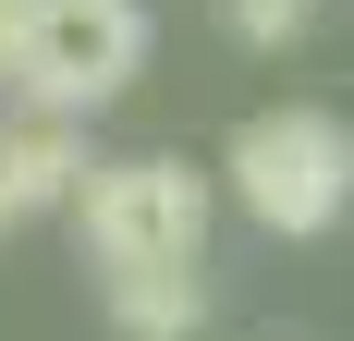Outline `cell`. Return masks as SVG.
Wrapping results in <instances>:
<instances>
[{"mask_svg":"<svg viewBox=\"0 0 354 341\" xmlns=\"http://www.w3.org/2000/svg\"><path fill=\"white\" fill-rule=\"evenodd\" d=\"M220 195L269 244H318L354 220V122L342 110H245L220 146Z\"/></svg>","mask_w":354,"mask_h":341,"instance_id":"6da1fadb","label":"cell"},{"mask_svg":"<svg viewBox=\"0 0 354 341\" xmlns=\"http://www.w3.org/2000/svg\"><path fill=\"white\" fill-rule=\"evenodd\" d=\"M62 220L86 244V269H208L220 183L183 170V159H86Z\"/></svg>","mask_w":354,"mask_h":341,"instance_id":"7a4b0ae2","label":"cell"},{"mask_svg":"<svg viewBox=\"0 0 354 341\" xmlns=\"http://www.w3.org/2000/svg\"><path fill=\"white\" fill-rule=\"evenodd\" d=\"M147 73V0H25V49H12V98L98 122Z\"/></svg>","mask_w":354,"mask_h":341,"instance_id":"3957f363","label":"cell"},{"mask_svg":"<svg viewBox=\"0 0 354 341\" xmlns=\"http://www.w3.org/2000/svg\"><path fill=\"white\" fill-rule=\"evenodd\" d=\"M73 183H86V122L12 98L0 110V220H12V232H25V220H62Z\"/></svg>","mask_w":354,"mask_h":341,"instance_id":"277c9868","label":"cell"},{"mask_svg":"<svg viewBox=\"0 0 354 341\" xmlns=\"http://www.w3.org/2000/svg\"><path fill=\"white\" fill-rule=\"evenodd\" d=\"M110 341H196L208 329V269H98Z\"/></svg>","mask_w":354,"mask_h":341,"instance_id":"5b68a950","label":"cell"},{"mask_svg":"<svg viewBox=\"0 0 354 341\" xmlns=\"http://www.w3.org/2000/svg\"><path fill=\"white\" fill-rule=\"evenodd\" d=\"M220 25L245 37V49H293V37L318 25V0H220Z\"/></svg>","mask_w":354,"mask_h":341,"instance_id":"8992f818","label":"cell"},{"mask_svg":"<svg viewBox=\"0 0 354 341\" xmlns=\"http://www.w3.org/2000/svg\"><path fill=\"white\" fill-rule=\"evenodd\" d=\"M12 49H25V0H0V98H12Z\"/></svg>","mask_w":354,"mask_h":341,"instance_id":"52a82bcc","label":"cell"},{"mask_svg":"<svg viewBox=\"0 0 354 341\" xmlns=\"http://www.w3.org/2000/svg\"><path fill=\"white\" fill-rule=\"evenodd\" d=\"M0 244H12V220H0Z\"/></svg>","mask_w":354,"mask_h":341,"instance_id":"ba28073f","label":"cell"}]
</instances>
